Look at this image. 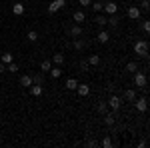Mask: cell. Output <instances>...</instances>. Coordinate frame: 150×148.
Masks as SVG:
<instances>
[{
	"label": "cell",
	"mask_w": 150,
	"mask_h": 148,
	"mask_svg": "<svg viewBox=\"0 0 150 148\" xmlns=\"http://www.w3.org/2000/svg\"><path fill=\"white\" fill-rule=\"evenodd\" d=\"M134 52L138 56H148V40H136L134 42Z\"/></svg>",
	"instance_id": "obj_1"
},
{
	"label": "cell",
	"mask_w": 150,
	"mask_h": 148,
	"mask_svg": "<svg viewBox=\"0 0 150 148\" xmlns=\"http://www.w3.org/2000/svg\"><path fill=\"white\" fill-rule=\"evenodd\" d=\"M106 104H108V108H110V110H120V106H122V98H120V96H116V94H112V96H110V98H108V100H106Z\"/></svg>",
	"instance_id": "obj_2"
},
{
	"label": "cell",
	"mask_w": 150,
	"mask_h": 148,
	"mask_svg": "<svg viewBox=\"0 0 150 148\" xmlns=\"http://www.w3.org/2000/svg\"><path fill=\"white\" fill-rule=\"evenodd\" d=\"M102 12L106 14V16H110V14H116V12H118V4H116L114 0H108V2H104Z\"/></svg>",
	"instance_id": "obj_3"
},
{
	"label": "cell",
	"mask_w": 150,
	"mask_h": 148,
	"mask_svg": "<svg viewBox=\"0 0 150 148\" xmlns=\"http://www.w3.org/2000/svg\"><path fill=\"white\" fill-rule=\"evenodd\" d=\"M66 6V0H52L50 4H48V12L50 14H56L58 10H62Z\"/></svg>",
	"instance_id": "obj_4"
},
{
	"label": "cell",
	"mask_w": 150,
	"mask_h": 148,
	"mask_svg": "<svg viewBox=\"0 0 150 148\" xmlns=\"http://www.w3.org/2000/svg\"><path fill=\"white\" fill-rule=\"evenodd\" d=\"M146 82H148L146 74L136 70V72H134V84H136V86H140V88H144V86H146Z\"/></svg>",
	"instance_id": "obj_5"
},
{
	"label": "cell",
	"mask_w": 150,
	"mask_h": 148,
	"mask_svg": "<svg viewBox=\"0 0 150 148\" xmlns=\"http://www.w3.org/2000/svg\"><path fill=\"white\" fill-rule=\"evenodd\" d=\"M134 104H136V110H138V112H146V110H148V98H146V96L136 98Z\"/></svg>",
	"instance_id": "obj_6"
},
{
	"label": "cell",
	"mask_w": 150,
	"mask_h": 148,
	"mask_svg": "<svg viewBox=\"0 0 150 148\" xmlns=\"http://www.w3.org/2000/svg\"><path fill=\"white\" fill-rule=\"evenodd\" d=\"M128 18H130V20H138L140 16H142V10H140L138 6H128Z\"/></svg>",
	"instance_id": "obj_7"
},
{
	"label": "cell",
	"mask_w": 150,
	"mask_h": 148,
	"mask_svg": "<svg viewBox=\"0 0 150 148\" xmlns=\"http://www.w3.org/2000/svg\"><path fill=\"white\" fill-rule=\"evenodd\" d=\"M94 22L104 28V26L108 24V16H106V14H102V12H98V14H96V18H94Z\"/></svg>",
	"instance_id": "obj_8"
},
{
	"label": "cell",
	"mask_w": 150,
	"mask_h": 148,
	"mask_svg": "<svg viewBox=\"0 0 150 148\" xmlns=\"http://www.w3.org/2000/svg\"><path fill=\"white\" fill-rule=\"evenodd\" d=\"M76 92H78L80 96H88V94H90V84H80V82H78Z\"/></svg>",
	"instance_id": "obj_9"
},
{
	"label": "cell",
	"mask_w": 150,
	"mask_h": 148,
	"mask_svg": "<svg viewBox=\"0 0 150 148\" xmlns=\"http://www.w3.org/2000/svg\"><path fill=\"white\" fill-rule=\"evenodd\" d=\"M24 10H26V8H24V4H22V2H14V4H12V12H14L16 16H22Z\"/></svg>",
	"instance_id": "obj_10"
},
{
	"label": "cell",
	"mask_w": 150,
	"mask_h": 148,
	"mask_svg": "<svg viewBox=\"0 0 150 148\" xmlns=\"http://www.w3.org/2000/svg\"><path fill=\"white\" fill-rule=\"evenodd\" d=\"M20 86L30 88V86H32V76H30V74H22V76H20Z\"/></svg>",
	"instance_id": "obj_11"
},
{
	"label": "cell",
	"mask_w": 150,
	"mask_h": 148,
	"mask_svg": "<svg viewBox=\"0 0 150 148\" xmlns=\"http://www.w3.org/2000/svg\"><path fill=\"white\" fill-rule=\"evenodd\" d=\"M96 40L100 42V44H106L108 40H110V34H108V30H100L98 36H96Z\"/></svg>",
	"instance_id": "obj_12"
},
{
	"label": "cell",
	"mask_w": 150,
	"mask_h": 148,
	"mask_svg": "<svg viewBox=\"0 0 150 148\" xmlns=\"http://www.w3.org/2000/svg\"><path fill=\"white\" fill-rule=\"evenodd\" d=\"M64 60H66V58H64V54H62V52L52 54V64H56V66H62V64H64Z\"/></svg>",
	"instance_id": "obj_13"
},
{
	"label": "cell",
	"mask_w": 150,
	"mask_h": 148,
	"mask_svg": "<svg viewBox=\"0 0 150 148\" xmlns=\"http://www.w3.org/2000/svg\"><path fill=\"white\" fill-rule=\"evenodd\" d=\"M42 92H44V86L42 84H32L30 86V94L32 96H42Z\"/></svg>",
	"instance_id": "obj_14"
},
{
	"label": "cell",
	"mask_w": 150,
	"mask_h": 148,
	"mask_svg": "<svg viewBox=\"0 0 150 148\" xmlns=\"http://www.w3.org/2000/svg\"><path fill=\"white\" fill-rule=\"evenodd\" d=\"M72 46H74V50H76V52H82V50L86 48V42H84L82 38H74V42H72Z\"/></svg>",
	"instance_id": "obj_15"
},
{
	"label": "cell",
	"mask_w": 150,
	"mask_h": 148,
	"mask_svg": "<svg viewBox=\"0 0 150 148\" xmlns=\"http://www.w3.org/2000/svg\"><path fill=\"white\" fill-rule=\"evenodd\" d=\"M122 98H124V100H128V102H134V100H136V92L132 90V88H128V90H124Z\"/></svg>",
	"instance_id": "obj_16"
},
{
	"label": "cell",
	"mask_w": 150,
	"mask_h": 148,
	"mask_svg": "<svg viewBox=\"0 0 150 148\" xmlns=\"http://www.w3.org/2000/svg\"><path fill=\"white\" fill-rule=\"evenodd\" d=\"M72 20H74L76 24H80V22H84V20H86V14H84L82 10H76L74 14H72Z\"/></svg>",
	"instance_id": "obj_17"
},
{
	"label": "cell",
	"mask_w": 150,
	"mask_h": 148,
	"mask_svg": "<svg viewBox=\"0 0 150 148\" xmlns=\"http://www.w3.org/2000/svg\"><path fill=\"white\" fill-rule=\"evenodd\" d=\"M48 74H50V78H60L62 76V68L60 66H52V68L48 70Z\"/></svg>",
	"instance_id": "obj_18"
},
{
	"label": "cell",
	"mask_w": 150,
	"mask_h": 148,
	"mask_svg": "<svg viewBox=\"0 0 150 148\" xmlns=\"http://www.w3.org/2000/svg\"><path fill=\"white\" fill-rule=\"evenodd\" d=\"M90 6H92V10L98 14V12H102V6H104V0H94L90 2Z\"/></svg>",
	"instance_id": "obj_19"
},
{
	"label": "cell",
	"mask_w": 150,
	"mask_h": 148,
	"mask_svg": "<svg viewBox=\"0 0 150 148\" xmlns=\"http://www.w3.org/2000/svg\"><path fill=\"white\" fill-rule=\"evenodd\" d=\"M86 62H88V66H98V64H100V56H98V54H90Z\"/></svg>",
	"instance_id": "obj_20"
},
{
	"label": "cell",
	"mask_w": 150,
	"mask_h": 148,
	"mask_svg": "<svg viewBox=\"0 0 150 148\" xmlns=\"http://www.w3.org/2000/svg\"><path fill=\"white\" fill-rule=\"evenodd\" d=\"M114 122H116L114 114H110V112L104 114V124H106V126H114Z\"/></svg>",
	"instance_id": "obj_21"
},
{
	"label": "cell",
	"mask_w": 150,
	"mask_h": 148,
	"mask_svg": "<svg viewBox=\"0 0 150 148\" xmlns=\"http://www.w3.org/2000/svg\"><path fill=\"white\" fill-rule=\"evenodd\" d=\"M70 34L74 36V38H78V36H82V26H80V24H74V26L70 28Z\"/></svg>",
	"instance_id": "obj_22"
},
{
	"label": "cell",
	"mask_w": 150,
	"mask_h": 148,
	"mask_svg": "<svg viewBox=\"0 0 150 148\" xmlns=\"http://www.w3.org/2000/svg\"><path fill=\"white\" fill-rule=\"evenodd\" d=\"M64 86H66V90H76V86H78V80H76V78H68Z\"/></svg>",
	"instance_id": "obj_23"
},
{
	"label": "cell",
	"mask_w": 150,
	"mask_h": 148,
	"mask_svg": "<svg viewBox=\"0 0 150 148\" xmlns=\"http://www.w3.org/2000/svg\"><path fill=\"white\" fill-rule=\"evenodd\" d=\"M0 60H2V64H10V62H14V54H10V52H4V54L0 56Z\"/></svg>",
	"instance_id": "obj_24"
},
{
	"label": "cell",
	"mask_w": 150,
	"mask_h": 148,
	"mask_svg": "<svg viewBox=\"0 0 150 148\" xmlns=\"http://www.w3.org/2000/svg\"><path fill=\"white\" fill-rule=\"evenodd\" d=\"M38 38H40V36H38L36 30H28V32H26V40H28V42H36Z\"/></svg>",
	"instance_id": "obj_25"
},
{
	"label": "cell",
	"mask_w": 150,
	"mask_h": 148,
	"mask_svg": "<svg viewBox=\"0 0 150 148\" xmlns=\"http://www.w3.org/2000/svg\"><path fill=\"white\" fill-rule=\"evenodd\" d=\"M50 68H52V60H42V62H40V70H42V72H48Z\"/></svg>",
	"instance_id": "obj_26"
},
{
	"label": "cell",
	"mask_w": 150,
	"mask_h": 148,
	"mask_svg": "<svg viewBox=\"0 0 150 148\" xmlns=\"http://www.w3.org/2000/svg\"><path fill=\"white\" fill-rule=\"evenodd\" d=\"M128 72V74H134V72H136V70H138V64H136V62H128L126 64V68H124Z\"/></svg>",
	"instance_id": "obj_27"
},
{
	"label": "cell",
	"mask_w": 150,
	"mask_h": 148,
	"mask_svg": "<svg viewBox=\"0 0 150 148\" xmlns=\"http://www.w3.org/2000/svg\"><path fill=\"white\" fill-rule=\"evenodd\" d=\"M100 144H102L104 148H112V146H114V142H112V138L108 136V134H106V136L102 138V142H100Z\"/></svg>",
	"instance_id": "obj_28"
},
{
	"label": "cell",
	"mask_w": 150,
	"mask_h": 148,
	"mask_svg": "<svg viewBox=\"0 0 150 148\" xmlns=\"http://www.w3.org/2000/svg\"><path fill=\"white\" fill-rule=\"evenodd\" d=\"M32 84H42V86H44V76H42V74H34V76H32Z\"/></svg>",
	"instance_id": "obj_29"
},
{
	"label": "cell",
	"mask_w": 150,
	"mask_h": 148,
	"mask_svg": "<svg viewBox=\"0 0 150 148\" xmlns=\"http://www.w3.org/2000/svg\"><path fill=\"white\" fill-rule=\"evenodd\" d=\"M6 70L12 72V74H16V72H18V64H16V62H10V64H6Z\"/></svg>",
	"instance_id": "obj_30"
},
{
	"label": "cell",
	"mask_w": 150,
	"mask_h": 148,
	"mask_svg": "<svg viewBox=\"0 0 150 148\" xmlns=\"http://www.w3.org/2000/svg\"><path fill=\"white\" fill-rule=\"evenodd\" d=\"M118 22H120V20H118L116 14H110V16H108V24H110V26H116Z\"/></svg>",
	"instance_id": "obj_31"
},
{
	"label": "cell",
	"mask_w": 150,
	"mask_h": 148,
	"mask_svg": "<svg viewBox=\"0 0 150 148\" xmlns=\"http://www.w3.org/2000/svg\"><path fill=\"white\" fill-rule=\"evenodd\" d=\"M98 112L106 114V112H108V104H106V102H98Z\"/></svg>",
	"instance_id": "obj_32"
},
{
	"label": "cell",
	"mask_w": 150,
	"mask_h": 148,
	"mask_svg": "<svg viewBox=\"0 0 150 148\" xmlns=\"http://www.w3.org/2000/svg\"><path fill=\"white\" fill-rule=\"evenodd\" d=\"M138 8H140V10H148V8H150V2H148V0H142Z\"/></svg>",
	"instance_id": "obj_33"
},
{
	"label": "cell",
	"mask_w": 150,
	"mask_h": 148,
	"mask_svg": "<svg viewBox=\"0 0 150 148\" xmlns=\"http://www.w3.org/2000/svg\"><path fill=\"white\" fill-rule=\"evenodd\" d=\"M142 30H144L146 34L150 32V22H148V20H144V22H142Z\"/></svg>",
	"instance_id": "obj_34"
},
{
	"label": "cell",
	"mask_w": 150,
	"mask_h": 148,
	"mask_svg": "<svg viewBox=\"0 0 150 148\" xmlns=\"http://www.w3.org/2000/svg\"><path fill=\"white\" fill-rule=\"evenodd\" d=\"M80 68L84 70V72H88V68H90V66H88V62H86V60H82V62H80Z\"/></svg>",
	"instance_id": "obj_35"
},
{
	"label": "cell",
	"mask_w": 150,
	"mask_h": 148,
	"mask_svg": "<svg viewBox=\"0 0 150 148\" xmlns=\"http://www.w3.org/2000/svg\"><path fill=\"white\" fill-rule=\"evenodd\" d=\"M78 2H80V6H84V8H88V6H90V2H92V0H78Z\"/></svg>",
	"instance_id": "obj_36"
},
{
	"label": "cell",
	"mask_w": 150,
	"mask_h": 148,
	"mask_svg": "<svg viewBox=\"0 0 150 148\" xmlns=\"http://www.w3.org/2000/svg\"><path fill=\"white\" fill-rule=\"evenodd\" d=\"M86 146H98V142H96V140H88V142H86Z\"/></svg>",
	"instance_id": "obj_37"
},
{
	"label": "cell",
	"mask_w": 150,
	"mask_h": 148,
	"mask_svg": "<svg viewBox=\"0 0 150 148\" xmlns=\"http://www.w3.org/2000/svg\"><path fill=\"white\" fill-rule=\"evenodd\" d=\"M2 72H6V64H2V62H0V74H2Z\"/></svg>",
	"instance_id": "obj_38"
}]
</instances>
